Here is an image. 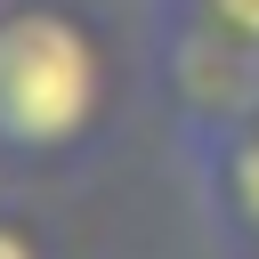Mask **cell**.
Here are the masks:
<instances>
[{
  "label": "cell",
  "instance_id": "6da1fadb",
  "mask_svg": "<svg viewBox=\"0 0 259 259\" xmlns=\"http://www.w3.org/2000/svg\"><path fill=\"white\" fill-rule=\"evenodd\" d=\"M105 97V57L73 8H0V154H65Z\"/></svg>",
  "mask_w": 259,
  "mask_h": 259
},
{
  "label": "cell",
  "instance_id": "7a4b0ae2",
  "mask_svg": "<svg viewBox=\"0 0 259 259\" xmlns=\"http://www.w3.org/2000/svg\"><path fill=\"white\" fill-rule=\"evenodd\" d=\"M202 178H210V202L243 227V235H259V113H243V121H227V130H202Z\"/></svg>",
  "mask_w": 259,
  "mask_h": 259
},
{
  "label": "cell",
  "instance_id": "3957f363",
  "mask_svg": "<svg viewBox=\"0 0 259 259\" xmlns=\"http://www.w3.org/2000/svg\"><path fill=\"white\" fill-rule=\"evenodd\" d=\"M202 24H219L243 49H259V0H202Z\"/></svg>",
  "mask_w": 259,
  "mask_h": 259
},
{
  "label": "cell",
  "instance_id": "277c9868",
  "mask_svg": "<svg viewBox=\"0 0 259 259\" xmlns=\"http://www.w3.org/2000/svg\"><path fill=\"white\" fill-rule=\"evenodd\" d=\"M0 259H40V243H32L16 219H0Z\"/></svg>",
  "mask_w": 259,
  "mask_h": 259
}]
</instances>
